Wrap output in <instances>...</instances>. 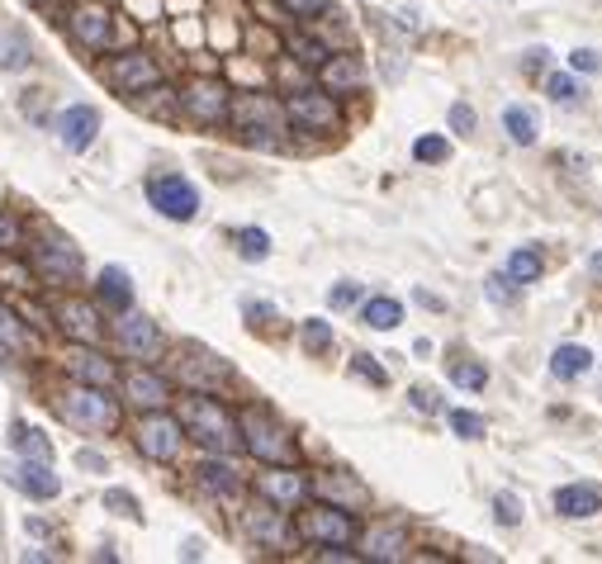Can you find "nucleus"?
<instances>
[{
  "mask_svg": "<svg viewBox=\"0 0 602 564\" xmlns=\"http://www.w3.org/2000/svg\"><path fill=\"white\" fill-rule=\"evenodd\" d=\"M181 432L190 441H200L209 455H228L238 451V422L228 418V408L219 399H209V394H190L181 399Z\"/></svg>",
  "mask_w": 602,
  "mask_h": 564,
  "instance_id": "f257e3e1",
  "label": "nucleus"
},
{
  "mask_svg": "<svg viewBox=\"0 0 602 564\" xmlns=\"http://www.w3.org/2000/svg\"><path fill=\"white\" fill-rule=\"evenodd\" d=\"M238 441L256 460H266V465H294V437L271 418V413H261V408H247L238 418Z\"/></svg>",
  "mask_w": 602,
  "mask_h": 564,
  "instance_id": "f03ea898",
  "label": "nucleus"
},
{
  "mask_svg": "<svg viewBox=\"0 0 602 564\" xmlns=\"http://www.w3.org/2000/svg\"><path fill=\"white\" fill-rule=\"evenodd\" d=\"M57 413L72 422V427H86V432H114L119 427V403L110 399V389L100 384H76L57 399Z\"/></svg>",
  "mask_w": 602,
  "mask_h": 564,
  "instance_id": "7ed1b4c3",
  "label": "nucleus"
},
{
  "mask_svg": "<svg viewBox=\"0 0 602 564\" xmlns=\"http://www.w3.org/2000/svg\"><path fill=\"white\" fill-rule=\"evenodd\" d=\"M228 119L238 124V133L247 138V143L256 147H275L280 138V124H285V110L275 105V100H266V95H238V100H228Z\"/></svg>",
  "mask_w": 602,
  "mask_h": 564,
  "instance_id": "20e7f679",
  "label": "nucleus"
},
{
  "mask_svg": "<svg viewBox=\"0 0 602 564\" xmlns=\"http://www.w3.org/2000/svg\"><path fill=\"white\" fill-rule=\"evenodd\" d=\"M147 200H152V209L171 223H190L200 214V190L185 181V176H176V171L152 176V181H147Z\"/></svg>",
  "mask_w": 602,
  "mask_h": 564,
  "instance_id": "39448f33",
  "label": "nucleus"
},
{
  "mask_svg": "<svg viewBox=\"0 0 602 564\" xmlns=\"http://www.w3.org/2000/svg\"><path fill=\"white\" fill-rule=\"evenodd\" d=\"M299 536L313 546H351L356 522H351L347 508H304L299 512Z\"/></svg>",
  "mask_w": 602,
  "mask_h": 564,
  "instance_id": "423d86ee",
  "label": "nucleus"
},
{
  "mask_svg": "<svg viewBox=\"0 0 602 564\" xmlns=\"http://www.w3.org/2000/svg\"><path fill=\"white\" fill-rule=\"evenodd\" d=\"M181 441H185V432H181V418H166L162 408H152L143 422H138V451L147 455V460H176L181 455Z\"/></svg>",
  "mask_w": 602,
  "mask_h": 564,
  "instance_id": "0eeeda50",
  "label": "nucleus"
},
{
  "mask_svg": "<svg viewBox=\"0 0 602 564\" xmlns=\"http://www.w3.org/2000/svg\"><path fill=\"white\" fill-rule=\"evenodd\" d=\"M114 342L124 346L133 361H152V356L162 351V328H157L147 313L124 309L119 313V323H114Z\"/></svg>",
  "mask_w": 602,
  "mask_h": 564,
  "instance_id": "6e6552de",
  "label": "nucleus"
},
{
  "mask_svg": "<svg viewBox=\"0 0 602 564\" xmlns=\"http://www.w3.org/2000/svg\"><path fill=\"white\" fill-rule=\"evenodd\" d=\"M34 271L43 280H53V285H67L81 275V252H76L67 237H48V242H38L34 247Z\"/></svg>",
  "mask_w": 602,
  "mask_h": 564,
  "instance_id": "1a4fd4ad",
  "label": "nucleus"
},
{
  "mask_svg": "<svg viewBox=\"0 0 602 564\" xmlns=\"http://www.w3.org/2000/svg\"><path fill=\"white\" fill-rule=\"evenodd\" d=\"M285 119H290L294 128H304V133H328V128H337V105H332V95H323V91H299V95H290Z\"/></svg>",
  "mask_w": 602,
  "mask_h": 564,
  "instance_id": "9d476101",
  "label": "nucleus"
},
{
  "mask_svg": "<svg viewBox=\"0 0 602 564\" xmlns=\"http://www.w3.org/2000/svg\"><path fill=\"white\" fill-rule=\"evenodd\" d=\"M57 143L67 147V152H86V147L100 138V110L95 105H67V110L57 114Z\"/></svg>",
  "mask_w": 602,
  "mask_h": 564,
  "instance_id": "9b49d317",
  "label": "nucleus"
},
{
  "mask_svg": "<svg viewBox=\"0 0 602 564\" xmlns=\"http://www.w3.org/2000/svg\"><path fill=\"white\" fill-rule=\"evenodd\" d=\"M162 81V72H157V62L147 53H124L110 62V86L119 95H143L147 86H157Z\"/></svg>",
  "mask_w": 602,
  "mask_h": 564,
  "instance_id": "f8f14e48",
  "label": "nucleus"
},
{
  "mask_svg": "<svg viewBox=\"0 0 602 564\" xmlns=\"http://www.w3.org/2000/svg\"><path fill=\"white\" fill-rule=\"evenodd\" d=\"M228 100H233V95L223 91L219 81H190L181 95V110L190 114V119H200V124H223V119H228Z\"/></svg>",
  "mask_w": 602,
  "mask_h": 564,
  "instance_id": "ddd939ff",
  "label": "nucleus"
},
{
  "mask_svg": "<svg viewBox=\"0 0 602 564\" xmlns=\"http://www.w3.org/2000/svg\"><path fill=\"white\" fill-rule=\"evenodd\" d=\"M10 484H15L19 493H29L34 503H48V498H57V493H62V479L53 474V460H24V455H19L15 474H10Z\"/></svg>",
  "mask_w": 602,
  "mask_h": 564,
  "instance_id": "4468645a",
  "label": "nucleus"
},
{
  "mask_svg": "<svg viewBox=\"0 0 602 564\" xmlns=\"http://www.w3.org/2000/svg\"><path fill=\"white\" fill-rule=\"evenodd\" d=\"M72 34H76L81 48L105 53V48H110V10H105V5H76L72 10Z\"/></svg>",
  "mask_w": 602,
  "mask_h": 564,
  "instance_id": "2eb2a0df",
  "label": "nucleus"
},
{
  "mask_svg": "<svg viewBox=\"0 0 602 564\" xmlns=\"http://www.w3.org/2000/svg\"><path fill=\"white\" fill-rule=\"evenodd\" d=\"M57 328L67 332V337H76V342H86V346H95L105 337L100 313H95V304H86V299H67V304L57 309Z\"/></svg>",
  "mask_w": 602,
  "mask_h": 564,
  "instance_id": "dca6fc26",
  "label": "nucleus"
},
{
  "mask_svg": "<svg viewBox=\"0 0 602 564\" xmlns=\"http://www.w3.org/2000/svg\"><path fill=\"white\" fill-rule=\"evenodd\" d=\"M304 479L290 470V465H275V470H266L261 479H256V493L266 498V503H275V508H294L299 498H304Z\"/></svg>",
  "mask_w": 602,
  "mask_h": 564,
  "instance_id": "f3484780",
  "label": "nucleus"
},
{
  "mask_svg": "<svg viewBox=\"0 0 602 564\" xmlns=\"http://www.w3.org/2000/svg\"><path fill=\"white\" fill-rule=\"evenodd\" d=\"M124 399L133 403V408H166L171 403V384L162 380V375H152V370H128L124 375Z\"/></svg>",
  "mask_w": 602,
  "mask_h": 564,
  "instance_id": "a211bd4d",
  "label": "nucleus"
},
{
  "mask_svg": "<svg viewBox=\"0 0 602 564\" xmlns=\"http://www.w3.org/2000/svg\"><path fill=\"white\" fill-rule=\"evenodd\" d=\"M247 531H252L261 546H271V550L290 546V522H285V512L275 508V503H256V508L247 512Z\"/></svg>",
  "mask_w": 602,
  "mask_h": 564,
  "instance_id": "6ab92c4d",
  "label": "nucleus"
},
{
  "mask_svg": "<svg viewBox=\"0 0 602 564\" xmlns=\"http://www.w3.org/2000/svg\"><path fill=\"white\" fill-rule=\"evenodd\" d=\"M555 512L579 522V517H598L602 512V484H565L555 489Z\"/></svg>",
  "mask_w": 602,
  "mask_h": 564,
  "instance_id": "aec40b11",
  "label": "nucleus"
},
{
  "mask_svg": "<svg viewBox=\"0 0 602 564\" xmlns=\"http://www.w3.org/2000/svg\"><path fill=\"white\" fill-rule=\"evenodd\" d=\"M176 370H181V380L200 384V389H214L219 380H228V365L209 351H195V346H185V361H176Z\"/></svg>",
  "mask_w": 602,
  "mask_h": 564,
  "instance_id": "412c9836",
  "label": "nucleus"
},
{
  "mask_svg": "<svg viewBox=\"0 0 602 564\" xmlns=\"http://www.w3.org/2000/svg\"><path fill=\"white\" fill-rule=\"evenodd\" d=\"M95 299H100L110 313L133 309V280H128L124 266H105V271H100V280H95Z\"/></svg>",
  "mask_w": 602,
  "mask_h": 564,
  "instance_id": "4be33fe9",
  "label": "nucleus"
},
{
  "mask_svg": "<svg viewBox=\"0 0 602 564\" xmlns=\"http://www.w3.org/2000/svg\"><path fill=\"white\" fill-rule=\"evenodd\" d=\"M195 474H200L204 489L219 493V498H238V493H242L238 470H233V465H228L223 455H219V460H214V455H209V460H200V470H195Z\"/></svg>",
  "mask_w": 602,
  "mask_h": 564,
  "instance_id": "5701e85b",
  "label": "nucleus"
},
{
  "mask_svg": "<svg viewBox=\"0 0 602 564\" xmlns=\"http://www.w3.org/2000/svg\"><path fill=\"white\" fill-rule=\"evenodd\" d=\"M588 370H593V351H588V346H579V342L555 346V356H550V375H555V380H579Z\"/></svg>",
  "mask_w": 602,
  "mask_h": 564,
  "instance_id": "b1692460",
  "label": "nucleus"
},
{
  "mask_svg": "<svg viewBox=\"0 0 602 564\" xmlns=\"http://www.w3.org/2000/svg\"><path fill=\"white\" fill-rule=\"evenodd\" d=\"M361 323H365V328H375V332H394L403 323V304H399V299H389V294H380V299H365Z\"/></svg>",
  "mask_w": 602,
  "mask_h": 564,
  "instance_id": "393cba45",
  "label": "nucleus"
},
{
  "mask_svg": "<svg viewBox=\"0 0 602 564\" xmlns=\"http://www.w3.org/2000/svg\"><path fill=\"white\" fill-rule=\"evenodd\" d=\"M323 81H328V91H356V86L365 81V72H361L356 57H332L328 53V62H323Z\"/></svg>",
  "mask_w": 602,
  "mask_h": 564,
  "instance_id": "a878e982",
  "label": "nucleus"
},
{
  "mask_svg": "<svg viewBox=\"0 0 602 564\" xmlns=\"http://www.w3.org/2000/svg\"><path fill=\"white\" fill-rule=\"evenodd\" d=\"M403 555V531L399 527H375L365 536V560H399Z\"/></svg>",
  "mask_w": 602,
  "mask_h": 564,
  "instance_id": "bb28decb",
  "label": "nucleus"
},
{
  "mask_svg": "<svg viewBox=\"0 0 602 564\" xmlns=\"http://www.w3.org/2000/svg\"><path fill=\"white\" fill-rule=\"evenodd\" d=\"M29 62H34V48H29V38L0 34V72H29Z\"/></svg>",
  "mask_w": 602,
  "mask_h": 564,
  "instance_id": "cd10ccee",
  "label": "nucleus"
},
{
  "mask_svg": "<svg viewBox=\"0 0 602 564\" xmlns=\"http://www.w3.org/2000/svg\"><path fill=\"white\" fill-rule=\"evenodd\" d=\"M503 128L512 133V143H522V147H531L536 133H541V124H536V114H531L527 105H508V110H503Z\"/></svg>",
  "mask_w": 602,
  "mask_h": 564,
  "instance_id": "c85d7f7f",
  "label": "nucleus"
},
{
  "mask_svg": "<svg viewBox=\"0 0 602 564\" xmlns=\"http://www.w3.org/2000/svg\"><path fill=\"white\" fill-rule=\"evenodd\" d=\"M10 446H15L24 460H53V446L43 441V432H38V427H24V422H15V432H10Z\"/></svg>",
  "mask_w": 602,
  "mask_h": 564,
  "instance_id": "c756f323",
  "label": "nucleus"
},
{
  "mask_svg": "<svg viewBox=\"0 0 602 564\" xmlns=\"http://www.w3.org/2000/svg\"><path fill=\"white\" fill-rule=\"evenodd\" d=\"M76 380L81 384H100V389H110L114 384V365L105 361V356H95V351H86V356H76Z\"/></svg>",
  "mask_w": 602,
  "mask_h": 564,
  "instance_id": "7c9ffc66",
  "label": "nucleus"
},
{
  "mask_svg": "<svg viewBox=\"0 0 602 564\" xmlns=\"http://www.w3.org/2000/svg\"><path fill=\"white\" fill-rule=\"evenodd\" d=\"M233 242H238L242 261H266V256H271V237L261 233V228H238V233H233Z\"/></svg>",
  "mask_w": 602,
  "mask_h": 564,
  "instance_id": "2f4dec72",
  "label": "nucleus"
},
{
  "mask_svg": "<svg viewBox=\"0 0 602 564\" xmlns=\"http://www.w3.org/2000/svg\"><path fill=\"white\" fill-rule=\"evenodd\" d=\"M508 275L517 280V285L536 280V275H541V252H536V247H517V252L508 256Z\"/></svg>",
  "mask_w": 602,
  "mask_h": 564,
  "instance_id": "473e14b6",
  "label": "nucleus"
},
{
  "mask_svg": "<svg viewBox=\"0 0 602 564\" xmlns=\"http://www.w3.org/2000/svg\"><path fill=\"white\" fill-rule=\"evenodd\" d=\"M484 299H489L493 309H512L517 304V280L512 275H489L484 280Z\"/></svg>",
  "mask_w": 602,
  "mask_h": 564,
  "instance_id": "72a5a7b5",
  "label": "nucleus"
},
{
  "mask_svg": "<svg viewBox=\"0 0 602 564\" xmlns=\"http://www.w3.org/2000/svg\"><path fill=\"white\" fill-rule=\"evenodd\" d=\"M451 432H456L460 441H479L489 432V422L479 418V413H470V408H451Z\"/></svg>",
  "mask_w": 602,
  "mask_h": 564,
  "instance_id": "f704fd0d",
  "label": "nucleus"
},
{
  "mask_svg": "<svg viewBox=\"0 0 602 564\" xmlns=\"http://www.w3.org/2000/svg\"><path fill=\"white\" fill-rule=\"evenodd\" d=\"M546 91H550V100H555V105H574V100H584V95H588L584 81H579V72H574V76H565V72L550 76Z\"/></svg>",
  "mask_w": 602,
  "mask_h": 564,
  "instance_id": "c9c22d12",
  "label": "nucleus"
},
{
  "mask_svg": "<svg viewBox=\"0 0 602 564\" xmlns=\"http://www.w3.org/2000/svg\"><path fill=\"white\" fill-rule=\"evenodd\" d=\"M299 337H304L309 351H332V323H323V318H304Z\"/></svg>",
  "mask_w": 602,
  "mask_h": 564,
  "instance_id": "e433bc0d",
  "label": "nucleus"
},
{
  "mask_svg": "<svg viewBox=\"0 0 602 564\" xmlns=\"http://www.w3.org/2000/svg\"><path fill=\"white\" fill-rule=\"evenodd\" d=\"M493 522H498V527H517V522H522V498H517V493H498V498H493Z\"/></svg>",
  "mask_w": 602,
  "mask_h": 564,
  "instance_id": "4c0bfd02",
  "label": "nucleus"
},
{
  "mask_svg": "<svg viewBox=\"0 0 602 564\" xmlns=\"http://www.w3.org/2000/svg\"><path fill=\"white\" fill-rule=\"evenodd\" d=\"M413 157H418V162H446V157H451V143L437 138V133H427V138L413 143Z\"/></svg>",
  "mask_w": 602,
  "mask_h": 564,
  "instance_id": "58836bf2",
  "label": "nucleus"
},
{
  "mask_svg": "<svg viewBox=\"0 0 602 564\" xmlns=\"http://www.w3.org/2000/svg\"><path fill=\"white\" fill-rule=\"evenodd\" d=\"M290 53L299 57V62H309V67H323V62H328V48H323L318 38H290Z\"/></svg>",
  "mask_w": 602,
  "mask_h": 564,
  "instance_id": "ea45409f",
  "label": "nucleus"
},
{
  "mask_svg": "<svg viewBox=\"0 0 602 564\" xmlns=\"http://www.w3.org/2000/svg\"><path fill=\"white\" fill-rule=\"evenodd\" d=\"M451 380L465 384V389H484V384H489V370L475 361H460V365H451Z\"/></svg>",
  "mask_w": 602,
  "mask_h": 564,
  "instance_id": "a19ab883",
  "label": "nucleus"
},
{
  "mask_svg": "<svg viewBox=\"0 0 602 564\" xmlns=\"http://www.w3.org/2000/svg\"><path fill=\"white\" fill-rule=\"evenodd\" d=\"M105 508H114L119 517H133V522L143 517V508H138V498H133L128 489H105Z\"/></svg>",
  "mask_w": 602,
  "mask_h": 564,
  "instance_id": "79ce46f5",
  "label": "nucleus"
},
{
  "mask_svg": "<svg viewBox=\"0 0 602 564\" xmlns=\"http://www.w3.org/2000/svg\"><path fill=\"white\" fill-rule=\"evenodd\" d=\"M318 489L337 493V498H347V503H365V489H361V484H351V479H337V474H328V479H318Z\"/></svg>",
  "mask_w": 602,
  "mask_h": 564,
  "instance_id": "37998d69",
  "label": "nucleus"
},
{
  "mask_svg": "<svg viewBox=\"0 0 602 564\" xmlns=\"http://www.w3.org/2000/svg\"><path fill=\"white\" fill-rule=\"evenodd\" d=\"M0 342H5V346H15V351H19V346H29V332L19 328V323H15V313H5V309H0Z\"/></svg>",
  "mask_w": 602,
  "mask_h": 564,
  "instance_id": "c03bdc74",
  "label": "nucleus"
},
{
  "mask_svg": "<svg viewBox=\"0 0 602 564\" xmlns=\"http://www.w3.org/2000/svg\"><path fill=\"white\" fill-rule=\"evenodd\" d=\"M446 124H451V133H465V138H470V133H475V110H470V105H451V110H446Z\"/></svg>",
  "mask_w": 602,
  "mask_h": 564,
  "instance_id": "a18cd8bd",
  "label": "nucleus"
},
{
  "mask_svg": "<svg viewBox=\"0 0 602 564\" xmlns=\"http://www.w3.org/2000/svg\"><path fill=\"white\" fill-rule=\"evenodd\" d=\"M351 370H356V375H361V380H370V384H389V370H380V365H375V356H351Z\"/></svg>",
  "mask_w": 602,
  "mask_h": 564,
  "instance_id": "49530a36",
  "label": "nucleus"
},
{
  "mask_svg": "<svg viewBox=\"0 0 602 564\" xmlns=\"http://www.w3.org/2000/svg\"><path fill=\"white\" fill-rule=\"evenodd\" d=\"M356 299H361V285H356V280H342V285H332V290H328L332 309H351Z\"/></svg>",
  "mask_w": 602,
  "mask_h": 564,
  "instance_id": "de8ad7c7",
  "label": "nucleus"
},
{
  "mask_svg": "<svg viewBox=\"0 0 602 564\" xmlns=\"http://www.w3.org/2000/svg\"><path fill=\"white\" fill-rule=\"evenodd\" d=\"M408 399H413V408H418V413H441V408H446V403H441V394L432 389V384H418V389H413Z\"/></svg>",
  "mask_w": 602,
  "mask_h": 564,
  "instance_id": "09e8293b",
  "label": "nucleus"
},
{
  "mask_svg": "<svg viewBox=\"0 0 602 564\" xmlns=\"http://www.w3.org/2000/svg\"><path fill=\"white\" fill-rule=\"evenodd\" d=\"M290 15H299V19H313V15H328L332 10V0H280Z\"/></svg>",
  "mask_w": 602,
  "mask_h": 564,
  "instance_id": "8fccbe9b",
  "label": "nucleus"
},
{
  "mask_svg": "<svg viewBox=\"0 0 602 564\" xmlns=\"http://www.w3.org/2000/svg\"><path fill=\"white\" fill-rule=\"evenodd\" d=\"M569 67H574V72H602V53L598 48H574V53H569Z\"/></svg>",
  "mask_w": 602,
  "mask_h": 564,
  "instance_id": "3c124183",
  "label": "nucleus"
},
{
  "mask_svg": "<svg viewBox=\"0 0 602 564\" xmlns=\"http://www.w3.org/2000/svg\"><path fill=\"white\" fill-rule=\"evenodd\" d=\"M541 67H550V48H546V43L522 53V72H541Z\"/></svg>",
  "mask_w": 602,
  "mask_h": 564,
  "instance_id": "603ef678",
  "label": "nucleus"
},
{
  "mask_svg": "<svg viewBox=\"0 0 602 564\" xmlns=\"http://www.w3.org/2000/svg\"><path fill=\"white\" fill-rule=\"evenodd\" d=\"M15 247H19V223L0 219V252H15Z\"/></svg>",
  "mask_w": 602,
  "mask_h": 564,
  "instance_id": "864d4df0",
  "label": "nucleus"
},
{
  "mask_svg": "<svg viewBox=\"0 0 602 564\" xmlns=\"http://www.w3.org/2000/svg\"><path fill=\"white\" fill-rule=\"evenodd\" d=\"M76 460H81V470H105V460H100L95 451H81Z\"/></svg>",
  "mask_w": 602,
  "mask_h": 564,
  "instance_id": "5fc2aeb1",
  "label": "nucleus"
},
{
  "mask_svg": "<svg viewBox=\"0 0 602 564\" xmlns=\"http://www.w3.org/2000/svg\"><path fill=\"white\" fill-rule=\"evenodd\" d=\"M588 271H593V275H602V252H593V261H588Z\"/></svg>",
  "mask_w": 602,
  "mask_h": 564,
  "instance_id": "6e6d98bb",
  "label": "nucleus"
},
{
  "mask_svg": "<svg viewBox=\"0 0 602 564\" xmlns=\"http://www.w3.org/2000/svg\"><path fill=\"white\" fill-rule=\"evenodd\" d=\"M24 5H43V0H24Z\"/></svg>",
  "mask_w": 602,
  "mask_h": 564,
  "instance_id": "4d7b16f0",
  "label": "nucleus"
}]
</instances>
